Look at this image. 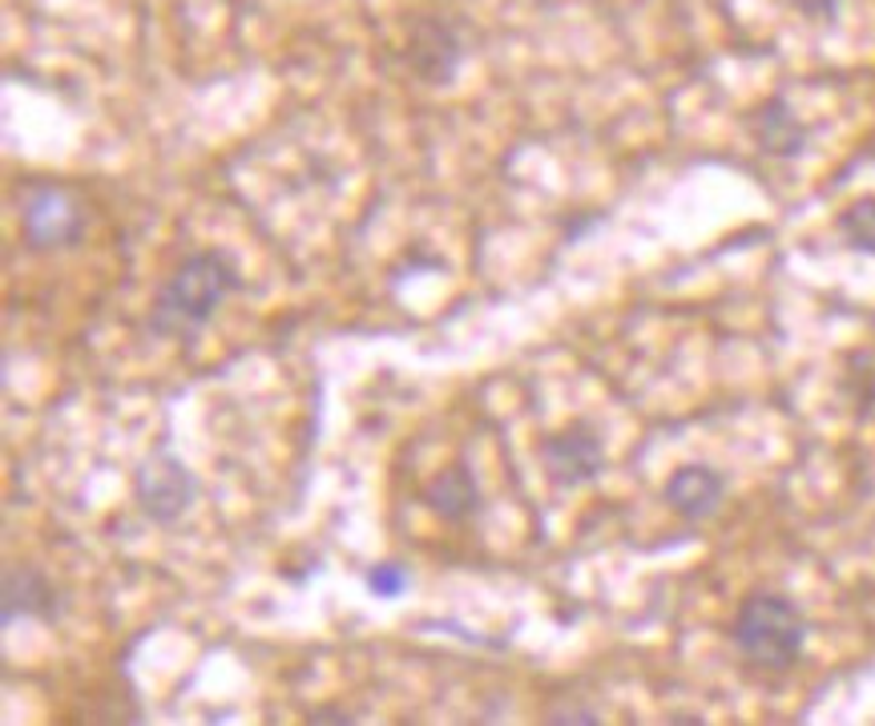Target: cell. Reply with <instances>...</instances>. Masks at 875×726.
I'll use <instances>...</instances> for the list:
<instances>
[{"mask_svg": "<svg viewBox=\"0 0 875 726\" xmlns=\"http://www.w3.org/2000/svg\"><path fill=\"white\" fill-rule=\"evenodd\" d=\"M247 287L238 259L227 247H202L195 255H186L153 291L150 304V327L153 339H170V344H195L206 327L215 324V315L222 311L230 295Z\"/></svg>", "mask_w": 875, "mask_h": 726, "instance_id": "6da1fadb", "label": "cell"}, {"mask_svg": "<svg viewBox=\"0 0 875 726\" xmlns=\"http://www.w3.org/2000/svg\"><path fill=\"white\" fill-rule=\"evenodd\" d=\"M730 638H735L738 654L746 662H755L763 670H787L803 654L807 621H803V609L791 597L755 589V594L743 597Z\"/></svg>", "mask_w": 875, "mask_h": 726, "instance_id": "7a4b0ae2", "label": "cell"}, {"mask_svg": "<svg viewBox=\"0 0 875 726\" xmlns=\"http://www.w3.org/2000/svg\"><path fill=\"white\" fill-rule=\"evenodd\" d=\"M133 500L146 520L153 525H173L195 509L198 500V477L190 473L182 456L170 448H150L133 468Z\"/></svg>", "mask_w": 875, "mask_h": 726, "instance_id": "3957f363", "label": "cell"}, {"mask_svg": "<svg viewBox=\"0 0 875 726\" xmlns=\"http://www.w3.org/2000/svg\"><path fill=\"white\" fill-rule=\"evenodd\" d=\"M21 210V235L29 250H66L86 239V210L69 195L66 186L53 182H29L17 195Z\"/></svg>", "mask_w": 875, "mask_h": 726, "instance_id": "277c9868", "label": "cell"}, {"mask_svg": "<svg viewBox=\"0 0 875 726\" xmlns=\"http://www.w3.org/2000/svg\"><path fill=\"white\" fill-rule=\"evenodd\" d=\"M411 73L420 77L424 86L444 89L453 86L460 69H465V37L456 24H448L444 17H420L411 21L408 44H404Z\"/></svg>", "mask_w": 875, "mask_h": 726, "instance_id": "5b68a950", "label": "cell"}, {"mask_svg": "<svg viewBox=\"0 0 875 726\" xmlns=\"http://www.w3.org/2000/svg\"><path fill=\"white\" fill-rule=\"evenodd\" d=\"M540 465L557 488H581L606 468V448L589 424L577 420L540 440Z\"/></svg>", "mask_w": 875, "mask_h": 726, "instance_id": "8992f818", "label": "cell"}, {"mask_svg": "<svg viewBox=\"0 0 875 726\" xmlns=\"http://www.w3.org/2000/svg\"><path fill=\"white\" fill-rule=\"evenodd\" d=\"M66 614V597L57 589V581L37 565H12L4 581H0V621L4 629H12L17 621L37 618V621H61Z\"/></svg>", "mask_w": 875, "mask_h": 726, "instance_id": "52a82bcc", "label": "cell"}, {"mask_svg": "<svg viewBox=\"0 0 875 726\" xmlns=\"http://www.w3.org/2000/svg\"><path fill=\"white\" fill-rule=\"evenodd\" d=\"M424 509H432V517H440L444 525H468L480 517L485 497H480V480H476L468 460H453L444 465L420 493Z\"/></svg>", "mask_w": 875, "mask_h": 726, "instance_id": "ba28073f", "label": "cell"}, {"mask_svg": "<svg viewBox=\"0 0 875 726\" xmlns=\"http://www.w3.org/2000/svg\"><path fill=\"white\" fill-rule=\"evenodd\" d=\"M726 497L723 473H714L710 465H682L674 468V477L666 480V500L670 509L686 520H706L718 513Z\"/></svg>", "mask_w": 875, "mask_h": 726, "instance_id": "9c48e42d", "label": "cell"}, {"mask_svg": "<svg viewBox=\"0 0 875 726\" xmlns=\"http://www.w3.org/2000/svg\"><path fill=\"white\" fill-rule=\"evenodd\" d=\"M750 133H755L758 150L770 153V158H799L803 146H807V126L783 98H770L755 109Z\"/></svg>", "mask_w": 875, "mask_h": 726, "instance_id": "30bf717a", "label": "cell"}, {"mask_svg": "<svg viewBox=\"0 0 875 726\" xmlns=\"http://www.w3.org/2000/svg\"><path fill=\"white\" fill-rule=\"evenodd\" d=\"M839 235L852 250L875 255V198H859L839 215Z\"/></svg>", "mask_w": 875, "mask_h": 726, "instance_id": "8fae6325", "label": "cell"}, {"mask_svg": "<svg viewBox=\"0 0 875 726\" xmlns=\"http://www.w3.org/2000/svg\"><path fill=\"white\" fill-rule=\"evenodd\" d=\"M364 586H368V594L379 597V601H396V597H404L411 589V569L400 561H379L368 569Z\"/></svg>", "mask_w": 875, "mask_h": 726, "instance_id": "7c38bea8", "label": "cell"}, {"mask_svg": "<svg viewBox=\"0 0 875 726\" xmlns=\"http://www.w3.org/2000/svg\"><path fill=\"white\" fill-rule=\"evenodd\" d=\"M791 9L811 17V21H835L843 9V0H791Z\"/></svg>", "mask_w": 875, "mask_h": 726, "instance_id": "4fadbf2b", "label": "cell"}, {"mask_svg": "<svg viewBox=\"0 0 875 726\" xmlns=\"http://www.w3.org/2000/svg\"><path fill=\"white\" fill-rule=\"evenodd\" d=\"M307 723H351V715L339 710V706H319V710L307 715Z\"/></svg>", "mask_w": 875, "mask_h": 726, "instance_id": "5bb4252c", "label": "cell"}, {"mask_svg": "<svg viewBox=\"0 0 875 726\" xmlns=\"http://www.w3.org/2000/svg\"><path fill=\"white\" fill-rule=\"evenodd\" d=\"M601 715H594V710H553L549 723H597Z\"/></svg>", "mask_w": 875, "mask_h": 726, "instance_id": "9a60e30c", "label": "cell"}]
</instances>
